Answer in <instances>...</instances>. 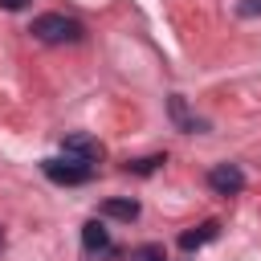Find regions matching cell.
<instances>
[{
    "mask_svg": "<svg viewBox=\"0 0 261 261\" xmlns=\"http://www.w3.org/2000/svg\"><path fill=\"white\" fill-rule=\"evenodd\" d=\"M33 37L45 45H65V41H82V24L61 16V12H41L33 20Z\"/></svg>",
    "mask_w": 261,
    "mask_h": 261,
    "instance_id": "cell-1",
    "label": "cell"
},
{
    "mask_svg": "<svg viewBox=\"0 0 261 261\" xmlns=\"http://www.w3.org/2000/svg\"><path fill=\"white\" fill-rule=\"evenodd\" d=\"M41 171L53 179V184H65V188H77V184H86L90 179V163H82V159H69V155H61V159H45L41 163Z\"/></svg>",
    "mask_w": 261,
    "mask_h": 261,
    "instance_id": "cell-2",
    "label": "cell"
},
{
    "mask_svg": "<svg viewBox=\"0 0 261 261\" xmlns=\"http://www.w3.org/2000/svg\"><path fill=\"white\" fill-rule=\"evenodd\" d=\"M208 184H212V192H220V196H237V192L245 188V171H241L237 163H216V167L208 171Z\"/></svg>",
    "mask_w": 261,
    "mask_h": 261,
    "instance_id": "cell-3",
    "label": "cell"
},
{
    "mask_svg": "<svg viewBox=\"0 0 261 261\" xmlns=\"http://www.w3.org/2000/svg\"><path fill=\"white\" fill-rule=\"evenodd\" d=\"M61 151H65L69 159L90 163V167L102 159V143H98V139H90V135H65V139H61Z\"/></svg>",
    "mask_w": 261,
    "mask_h": 261,
    "instance_id": "cell-4",
    "label": "cell"
},
{
    "mask_svg": "<svg viewBox=\"0 0 261 261\" xmlns=\"http://www.w3.org/2000/svg\"><path fill=\"white\" fill-rule=\"evenodd\" d=\"M82 249L86 253H110L114 245H110V228L102 224V220H86L82 224Z\"/></svg>",
    "mask_w": 261,
    "mask_h": 261,
    "instance_id": "cell-5",
    "label": "cell"
},
{
    "mask_svg": "<svg viewBox=\"0 0 261 261\" xmlns=\"http://www.w3.org/2000/svg\"><path fill=\"white\" fill-rule=\"evenodd\" d=\"M216 232H220V224H216V220H204V224H196V228L179 232V249H184V253H196L200 245L216 241Z\"/></svg>",
    "mask_w": 261,
    "mask_h": 261,
    "instance_id": "cell-6",
    "label": "cell"
},
{
    "mask_svg": "<svg viewBox=\"0 0 261 261\" xmlns=\"http://www.w3.org/2000/svg\"><path fill=\"white\" fill-rule=\"evenodd\" d=\"M102 216H110V220H135L139 216V200H106Z\"/></svg>",
    "mask_w": 261,
    "mask_h": 261,
    "instance_id": "cell-7",
    "label": "cell"
},
{
    "mask_svg": "<svg viewBox=\"0 0 261 261\" xmlns=\"http://www.w3.org/2000/svg\"><path fill=\"white\" fill-rule=\"evenodd\" d=\"M130 261H167V249H163L159 241H147V245L130 249Z\"/></svg>",
    "mask_w": 261,
    "mask_h": 261,
    "instance_id": "cell-8",
    "label": "cell"
},
{
    "mask_svg": "<svg viewBox=\"0 0 261 261\" xmlns=\"http://www.w3.org/2000/svg\"><path fill=\"white\" fill-rule=\"evenodd\" d=\"M171 118H175V126H179V130H200V122H196V118H188V110H184V98H179V94L171 98Z\"/></svg>",
    "mask_w": 261,
    "mask_h": 261,
    "instance_id": "cell-9",
    "label": "cell"
},
{
    "mask_svg": "<svg viewBox=\"0 0 261 261\" xmlns=\"http://www.w3.org/2000/svg\"><path fill=\"white\" fill-rule=\"evenodd\" d=\"M159 163H167L163 155H147V159H135V163H126V171H135V175H151Z\"/></svg>",
    "mask_w": 261,
    "mask_h": 261,
    "instance_id": "cell-10",
    "label": "cell"
},
{
    "mask_svg": "<svg viewBox=\"0 0 261 261\" xmlns=\"http://www.w3.org/2000/svg\"><path fill=\"white\" fill-rule=\"evenodd\" d=\"M241 16H261V0H241Z\"/></svg>",
    "mask_w": 261,
    "mask_h": 261,
    "instance_id": "cell-11",
    "label": "cell"
},
{
    "mask_svg": "<svg viewBox=\"0 0 261 261\" xmlns=\"http://www.w3.org/2000/svg\"><path fill=\"white\" fill-rule=\"evenodd\" d=\"M0 8H8V12H20V8H29V0H0Z\"/></svg>",
    "mask_w": 261,
    "mask_h": 261,
    "instance_id": "cell-12",
    "label": "cell"
}]
</instances>
